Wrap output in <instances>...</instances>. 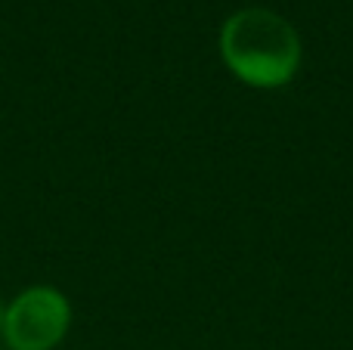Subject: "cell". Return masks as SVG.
<instances>
[{"label": "cell", "mask_w": 353, "mask_h": 350, "mask_svg": "<svg viewBox=\"0 0 353 350\" xmlns=\"http://www.w3.org/2000/svg\"><path fill=\"white\" fill-rule=\"evenodd\" d=\"M0 329H3V304H0Z\"/></svg>", "instance_id": "obj_3"}, {"label": "cell", "mask_w": 353, "mask_h": 350, "mask_svg": "<svg viewBox=\"0 0 353 350\" xmlns=\"http://www.w3.org/2000/svg\"><path fill=\"white\" fill-rule=\"evenodd\" d=\"M220 56L242 84L257 90L282 87L301 68V37L288 19L273 10L248 6L232 12L220 28Z\"/></svg>", "instance_id": "obj_1"}, {"label": "cell", "mask_w": 353, "mask_h": 350, "mask_svg": "<svg viewBox=\"0 0 353 350\" xmlns=\"http://www.w3.org/2000/svg\"><path fill=\"white\" fill-rule=\"evenodd\" d=\"M72 329V304L53 285H31L3 307V335L10 350H53Z\"/></svg>", "instance_id": "obj_2"}]
</instances>
